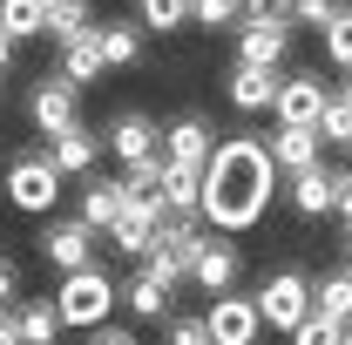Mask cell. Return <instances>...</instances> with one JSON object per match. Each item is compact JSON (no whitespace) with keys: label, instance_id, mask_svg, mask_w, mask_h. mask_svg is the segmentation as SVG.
I'll use <instances>...</instances> for the list:
<instances>
[{"label":"cell","instance_id":"6da1fadb","mask_svg":"<svg viewBox=\"0 0 352 345\" xmlns=\"http://www.w3.org/2000/svg\"><path fill=\"white\" fill-rule=\"evenodd\" d=\"M271 190H278V163H271V142L258 129H230L204 170V223L223 237H244L258 230L271 210Z\"/></svg>","mask_w":352,"mask_h":345},{"label":"cell","instance_id":"7a4b0ae2","mask_svg":"<svg viewBox=\"0 0 352 345\" xmlns=\"http://www.w3.org/2000/svg\"><path fill=\"white\" fill-rule=\"evenodd\" d=\"M54 304H61L68 332H102V325H109V311L122 304V278H116L109 264H88V271H68V278L54 285Z\"/></svg>","mask_w":352,"mask_h":345},{"label":"cell","instance_id":"3957f363","mask_svg":"<svg viewBox=\"0 0 352 345\" xmlns=\"http://www.w3.org/2000/svg\"><path fill=\"white\" fill-rule=\"evenodd\" d=\"M210 223L204 216H163V230H156V251L142 258V271L149 278H163V285H190V271H197V258L210 251Z\"/></svg>","mask_w":352,"mask_h":345},{"label":"cell","instance_id":"277c9868","mask_svg":"<svg viewBox=\"0 0 352 345\" xmlns=\"http://www.w3.org/2000/svg\"><path fill=\"white\" fill-rule=\"evenodd\" d=\"M61 183L68 176L54 170V156L47 149H28V156L7 163V203L21 216H61Z\"/></svg>","mask_w":352,"mask_h":345},{"label":"cell","instance_id":"5b68a950","mask_svg":"<svg viewBox=\"0 0 352 345\" xmlns=\"http://www.w3.org/2000/svg\"><path fill=\"white\" fill-rule=\"evenodd\" d=\"M258 311H264V325H271V332H285V339H292L311 311H318V304H311V278H305V271H271V278L258 285Z\"/></svg>","mask_w":352,"mask_h":345},{"label":"cell","instance_id":"8992f818","mask_svg":"<svg viewBox=\"0 0 352 345\" xmlns=\"http://www.w3.org/2000/svg\"><path fill=\"white\" fill-rule=\"evenodd\" d=\"M28 122H34V135H68L75 122H82V88L68 82L61 68H47L41 82H34V95H28Z\"/></svg>","mask_w":352,"mask_h":345},{"label":"cell","instance_id":"52a82bcc","mask_svg":"<svg viewBox=\"0 0 352 345\" xmlns=\"http://www.w3.org/2000/svg\"><path fill=\"white\" fill-rule=\"evenodd\" d=\"M332 95H339V88H325L318 68H292V75L278 82V109H271V115H278L285 129H318L325 109H332Z\"/></svg>","mask_w":352,"mask_h":345},{"label":"cell","instance_id":"ba28073f","mask_svg":"<svg viewBox=\"0 0 352 345\" xmlns=\"http://www.w3.org/2000/svg\"><path fill=\"white\" fill-rule=\"evenodd\" d=\"M34 244H41V258L68 278V271H88L95 264V244H102V230H88L82 216H41V230H34Z\"/></svg>","mask_w":352,"mask_h":345},{"label":"cell","instance_id":"9c48e42d","mask_svg":"<svg viewBox=\"0 0 352 345\" xmlns=\"http://www.w3.org/2000/svg\"><path fill=\"white\" fill-rule=\"evenodd\" d=\"M204 325H210V339H217V345H258V339H264L258 291H223V298H210Z\"/></svg>","mask_w":352,"mask_h":345},{"label":"cell","instance_id":"30bf717a","mask_svg":"<svg viewBox=\"0 0 352 345\" xmlns=\"http://www.w3.org/2000/svg\"><path fill=\"white\" fill-rule=\"evenodd\" d=\"M292 34H298V21L292 14H264V21H244L237 27V61H251V68H285V54H292Z\"/></svg>","mask_w":352,"mask_h":345},{"label":"cell","instance_id":"8fae6325","mask_svg":"<svg viewBox=\"0 0 352 345\" xmlns=\"http://www.w3.org/2000/svg\"><path fill=\"white\" fill-rule=\"evenodd\" d=\"M135 203V190H129V176H82V190H75V216H82L88 230H116V216Z\"/></svg>","mask_w":352,"mask_h":345},{"label":"cell","instance_id":"7c38bea8","mask_svg":"<svg viewBox=\"0 0 352 345\" xmlns=\"http://www.w3.org/2000/svg\"><path fill=\"white\" fill-rule=\"evenodd\" d=\"M190 285H197L204 298H223V291H237V285H244V244L217 230V237H210V251H204V258H197V271H190Z\"/></svg>","mask_w":352,"mask_h":345},{"label":"cell","instance_id":"4fadbf2b","mask_svg":"<svg viewBox=\"0 0 352 345\" xmlns=\"http://www.w3.org/2000/svg\"><path fill=\"white\" fill-rule=\"evenodd\" d=\"M102 142H109V156L142 163V156H156V149H163V129H156L142 109H116V115L102 122Z\"/></svg>","mask_w":352,"mask_h":345},{"label":"cell","instance_id":"5bb4252c","mask_svg":"<svg viewBox=\"0 0 352 345\" xmlns=\"http://www.w3.org/2000/svg\"><path fill=\"white\" fill-rule=\"evenodd\" d=\"M156 230H163V203H149V197H135L129 210L116 216V230H109V251H122V258H149L156 251Z\"/></svg>","mask_w":352,"mask_h":345},{"label":"cell","instance_id":"9a60e30c","mask_svg":"<svg viewBox=\"0 0 352 345\" xmlns=\"http://www.w3.org/2000/svg\"><path fill=\"white\" fill-rule=\"evenodd\" d=\"M163 156H170L176 170H210V156H217V135L204 115H176L170 129H163Z\"/></svg>","mask_w":352,"mask_h":345},{"label":"cell","instance_id":"2e32d148","mask_svg":"<svg viewBox=\"0 0 352 345\" xmlns=\"http://www.w3.org/2000/svg\"><path fill=\"white\" fill-rule=\"evenodd\" d=\"M278 82H285V75H271V68L230 61V75H223V95H230V109H237V115H264V109H278Z\"/></svg>","mask_w":352,"mask_h":345},{"label":"cell","instance_id":"e0dca14e","mask_svg":"<svg viewBox=\"0 0 352 345\" xmlns=\"http://www.w3.org/2000/svg\"><path fill=\"white\" fill-rule=\"evenodd\" d=\"M285 197H292V210H298V216L339 210V170H332V163H311V170L285 176Z\"/></svg>","mask_w":352,"mask_h":345},{"label":"cell","instance_id":"ac0fdd59","mask_svg":"<svg viewBox=\"0 0 352 345\" xmlns=\"http://www.w3.org/2000/svg\"><path fill=\"white\" fill-rule=\"evenodd\" d=\"M102 149H109V142H102V129H88V122H75L68 135L47 142V156H54V170H61V176H95Z\"/></svg>","mask_w":352,"mask_h":345},{"label":"cell","instance_id":"d6986e66","mask_svg":"<svg viewBox=\"0 0 352 345\" xmlns=\"http://www.w3.org/2000/svg\"><path fill=\"white\" fill-rule=\"evenodd\" d=\"M264 142H271L278 176H298V170H311V163H325V135L318 129H285V122H278V135H264Z\"/></svg>","mask_w":352,"mask_h":345},{"label":"cell","instance_id":"ffe728a7","mask_svg":"<svg viewBox=\"0 0 352 345\" xmlns=\"http://www.w3.org/2000/svg\"><path fill=\"white\" fill-rule=\"evenodd\" d=\"M61 75H68L75 88H88L95 75H109V54H102V21H95L88 34H75V41L61 47Z\"/></svg>","mask_w":352,"mask_h":345},{"label":"cell","instance_id":"44dd1931","mask_svg":"<svg viewBox=\"0 0 352 345\" xmlns=\"http://www.w3.org/2000/svg\"><path fill=\"white\" fill-rule=\"evenodd\" d=\"M122 304H129V318H170V304H176V285H163V278H149L142 264H135V278L122 285Z\"/></svg>","mask_w":352,"mask_h":345},{"label":"cell","instance_id":"7402d4cb","mask_svg":"<svg viewBox=\"0 0 352 345\" xmlns=\"http://www.w3.org/2000/svg\"><path fill=\"white\" fill-rule=\"evenodd\" d=\"M14 318H21V339L28 345H61V332H68V318H61L54 298H21Z\"/></svg>","mask_w":352,"mask_h":345},{"label":"cell","instance_id":"603a6c76","mask_svg":"<svg viewBox=\"0 0 352 345\" xmlns=\"http://www.w3.org/2000/svg\"><path fill=\"white\" fill-rule=\"evenodd\" d=\"M311 304H318L325 318L352 325V264H339V271H318V278H311Z\"/></svg>","mask_w":352,"mask_h":345},{"label":"cell","instance_id":"cb8c5ba5","mask_svg":"<svg viewBox=\"0 0 352 345\" xmlns=\"http://www.w3.org/2000/svg\"><path fill=\"white\" fill-rule=\"evenodd\" d=\"M88 27H95V0H47V41L54 47H68Z\"/></svg>","mask_w":352,"mask_h":345},{"label":"cell","instance_id":"d4e9b609","mask_svg":"<svg viewBox=\"0 0 352 345\" xmlns=\"http://www.w3.org/2000/svg\"><path fill=\"white\" fill-rule=\"evenodd\" d=\"M102 54H109V68H135L142 61V21H102Z\"/></svg>","mask_w":352,"mask_h":345},{"label":"cell","instance_id":"484cf974","mask_svg":"<svg viewBox=\"0 0 352 345\" xmlns=\"http://www.w3.org/2000/svg\"><path fill=\"white\" fill-rule=\"evenodd\" d=\"M0 27L14 41H41L47 34V0H0Z\"/></svg>","mask_w":352,"mask_h":345},{"label":"cell","instance_id":"4316f807","mask_svg":"<svg viewBox=\"0 0 352 345\" xmlns=\"http://www.w3.org/2000/svg\"><path fill=\"white\" fill-rule=\"evenodd\" d=\"M135 21H142V34H176V27H190V0H135Z\"/></svg>","mask_w":352,"mask_h":345},{"label":"cell","instance_id":"83f0119b","mask_svg":"<svg viewBox=\"0 0 352 345\" xmlns=\"http://www.w3.org/2000/svg\"><path fill=\"white\" fill-rule=\"evenodd\" d=\"M190 27H210V34H237L244 27V0H190Z\"/></svg>","mask_w":352,"mask_h":345},{"label":"cell","instance_id":"f1b7e54d","mask_svg":"<svg viewBox=\"0 0 352 345\" xmlns=\"http://www.w3.org/2000/svg\"><path fill=\"white\" fill-rule=\"evenodd\" d=\"M318 135H325V149H339V156H352V95H346V88L332 95V109H325V122H318Z\"/></svg>","mask_w":352,"mask_h":345},{"label":"cell","instance_id":"f546056e","mask_svg":"<svg viewBox=\"0 0 352 345\" xmlns=\"http://www.w3.org/2000/svg\"><path fill=\"white\" fill-rule=\"evenodd\" d=\"M318 41H325V61L346 75V68H352V0L332 14V21H325V34H318Z\"/></svg>","mask_w":352,"mask_h":345},{"label":"cell","instance_id":"4dcf8cb0","mask_svg":"<svg viewBox=\"0 0 352 345\" xmlns=\"http://www.w3.org/2000/svg\"><path fill=\"white\" fill-rule=\"evenodd\" d=\"M129 190L135 197H149V203H163V176H170V156H163V149H156V156H142V163H129Z\"/></svg>","mask_w":352,"mask_h":345},{"label":"cell","instance_id":"1f68e13d","mask_svg":"<svg viewBox=\"0 0 352 345\" xmlns=\"http://www.w3.org/2000/svg\"><path fill=\"white\" fill-rule=\"evenodd\" d=\"M346 332H352V325H339V318H325V311H311L305 325L292 332V345H346Z\"/></svg>","mask_w":352,"mask_h":345},{"label":"cell","instance_id":"d6a6232c","mask_svg":"<svg viewBox=\"0 0 352 345\" xmlns=\"http://www.w3.org/2000/svg\"><path fill=\"white\" fill-rule=\"evenodd\" d=\"M339 7H346V0H292V21H298V27H318V34H325V21H332Z\"/></svg>","mask_w":352,"mask_h":345},{"label":"cell","instance_id":"836d02e7","mask_svg":"<svg viewBox=\"0 0 352 345\" xmlns=\"http://www.w3.org/2000/svg\"><path fill=\"white\" fill-rule=\"evenodd\" d=\"M170 345H217L204 318H170Z\"/></svg>","mask_w":352,"mask_h":345},{"label":"cell","instance_id":"e575fe53","mask_svg":"<svg viewBox=\"0 0 352 345\" xmlns=\"http://www.w3.org/2000/svg\"><path fill=\"white\" fill-rule=\"evenodd\" d=\"M0 304H7V311L21 304V264L7 258V251H0Z\"/></svg>","mask_w":352,"mask_h":345},{"label":"cell","instance_id":"d590c367","mask_svg":"<svg viewBox=\"0 0 352 345\" xmlns=\"http://www.w3.org/2000/svg\"><path fill=\"white\" fill-rule=\"evenodd\" d=\"M88 345H142L129 325H102V332H88Z\"/></svg>","mask_w":352,"mask_h":345},{"label":"cell","instance_id":"8d00e7d4","mask_svg":"<svg viewBox=\"0 0 352 345\" xmlns=\"http://www.w3.org/2000/svg\"><path fill=\"white\" fill-rule=\"evenodd\" d=\"M0 345H28V339H21V318H14L7 304H0Z\"/></svg>","mask_w":352,"mask_h":345},{"label":"cell","instance_id":"74e56055","mask_svg":"<svg viewBox=\"0 0 352 345\" xmlns=\"http://www.w3.org/2000/svg\"><path fill=\"white\" fill-rule=\"evenodd\" d=\"M339 216L352 223V170H339Z\"/></svg>","mask_w":352,"mask_h":345},{"label":"cell","instance_id":"f35d334b","mask_svg":"<svg viewBox=\"0 0 352 345\" xmlns=\"http://www.w3.org/2000/svg\"><path fill=\"white\" fill-rule=\"evenodd\" d=\"M14 54H21V41H14V34H7V27H0V75H7V68H14Z\"/></svg>","mask_w":352,"mask_h":345},{"label":"cell","instance_id":"ab89813d","mask_svg":"<svg viewBox=\"0 0 352 345\" xmlns=\"http://www.w3.org/2000/svg\"><path fill=\"white\" fill-rule=\"evenodd\" d=\"M339 258H346V264H352V223H346V244H339Z\"/></svg>","mask_w":352,"mask_h":345},{"label":"cell","instance_id":"60d3db41","mask_svg":"<svg viewBox=\"0 0 352 345\" xmlns=\"http://www.w3.org/2000/svg\"><path fill=\"white\" fill-rule=\"evenodd\" d=\"M339 88H346V95H352V68H346V82H339Z\"/></svg>","mask_w":352,"mask_h":345},{"label":"cell","instance_id":"b9f144b4","mask_svg":"<svg viewBox=\"0 0 352 345\" xmlns=\"http://www.w3.org/2000/svg\"><path fill=\"white\" fill-rule=\"evenodd\" d=\"M346 345H352V332H346Z\"/></svg>","mask_w":352,"mask_h":345}]
</instances>
